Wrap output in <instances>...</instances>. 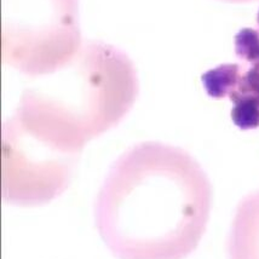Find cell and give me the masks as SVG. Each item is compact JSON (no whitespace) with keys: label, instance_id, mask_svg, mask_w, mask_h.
I'll list each match as a JSON object with an SVG mask.
<instances>
[{"label":"cell","instance_id":"cell-1","mask_svg":"<svg viewBox=\"0 0 259 259\" xmlns=\"http://www.w3.org/2000/svg\"><path fill=\"white\" fill-rule=\"evenodd\" d=\"M212 187L182 148L143 142L120 155L95 202V222L118 259H184L207 227Z\"/></svg>","mask_w":259,"mask_h":259},{"label":"cell","instance_id":"cell-2","mask_svg":"<svg viewBox=\"0 0 259 259\" xmlns=\"http://www.w3.org/2000/svg\"><path fill=\"white\" fill-rule=\"evenodd\" d=\"M45 85L20 102L58 138L76 149L125 118L138 96L137 73L127 55L103 41H85Z\"/></svg>","mask_w":259,"mask_h":259},{"label":"cell","instance_id":"cell-3","mask_svg":"<svg viewBox=\"0 0 259 259\" xmlns=\"http://www.w3.org/2000/svg\"><path fill=\"white\" fill-rule=\"evenodd\" d=\"M3 61L28 76L57 72L81 46L78 0H2Z\"/></svg>","mask_w":259,"mask_h":259},{"label":"cell","instance_id":"cell-4","mask_svg":"<svg viewBox=\"0 0 259 259\" xmlns=\"http://www.w3.org/2000/svg\"><path fill=\"white\" fill-rule=\"evenodd\" d=\"M78 160L11 115L3 125V199L17 206L50 202L69 186Z\"/></svg>","mask_w":259,"mask_h":259},{"label":"cell","instance_id":"cell-5","mask_svg":"<svg viewBox=\"0 0 259 259\" xmlns=\"http://www.w3.org/2000/svg\"><path fill=\"white\" fill-rule=\"evenodd\" d=\"M229 259H259V190L237 205L229 237Z\"/></svg>","mask_w":259,"mask_h":259},{"label":"cell","instance_id":"cell-6","mask_svg":"<svg viewBox=\"0 0 259 259\" xmlns=\"http://www.w3.org/2000/svg\"><path fill=\"white\" fill-rule=\"evenodd\" d=\"M241 75L242 70L239 64L226 63L206 72L201 76V81L208 96L224 98L236 90Z\"/></svg>","mask_w":259,"mask_h":259},{"label":"cell","instance_id":"cell-7","mask_svg":"<svg viewBox=\"0 0 259 259\" xmlns=\"http://www.w3.org/2000/svg\"><path fill=\"white\" fill-rule=\"evenodd\" d=\"M229 98L234 107L231 109V119L234 124L241 130L259 127V98L252 95L233 92Z\"/></svg>","mask_w":259,"mask_h":259},{"label":"cell","instance_id":"cell-8","mask_svg":"<svg viewBox=\"0 0 259 259\" xmlns=\"http://www.w3.org/2000/svg\"><path fill=\"white\" fill-rule=\"evenodd\" d=\"M235 54L248 63L259 61V32L253 28H243L235 35Z\"/></svg>","mask_w":259,"mask_h":259},{"label":"cell","instance_id":"cell-9","mask_svg":"<svg viewBox=\"0 0 259 259\" xmlns=\"http://www.w3.org/2000/svg\"><path fill=\"white\" fill-rule=\"evenodd\" d=\"M226 2H230V3H248V2H253V0H226Z\"/></svg>","mask_w":259,"mask_h":259},{"label":"cell","instance_id":"cell-10","mask_svg":"<svg viewBox=\"0 0 259 259\" xmlns=\"http://www.w3.org/2000/svg\"><path fill=\"white\" fill-rule=\"evenodd\" d=\"M257 22H258V26H259V12H258V17H257Z\"/></svg>","mask_w":259,"mask_h":259},{"label":"cell","instance_id":"cell-11","mask_svg":"<svg viewBox=\"0 0 259 259\" xmlns=\"http://www.w3.org/2000/svg\"><path fill=\"white\" fill-rule=\"evenodd\" d=\"M257 63H258V64H259V61H258V62H257Z\"/></svg>","mask_w":259,"mask_h":259}]
</instances>
